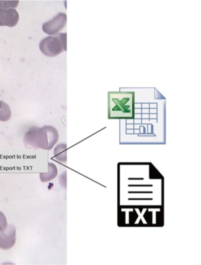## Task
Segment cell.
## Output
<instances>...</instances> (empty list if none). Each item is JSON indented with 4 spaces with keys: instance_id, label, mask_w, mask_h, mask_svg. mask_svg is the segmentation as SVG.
Returning a JSON list of instances; mask_svg holds the SVG:
<instances>
[{
    "instance_id": "obj_1",
    "label": "cell",
    "mask_w": 201,
    "mask_h": 265,
    "mask_svg": "<svg viewBox=\"0 0 201 265\" xmlns=\"http://www.w3.org/2000/svg\"><path fill=\"white\" fill-rule=\"evenodd\" d=\"M135 110L134 92L108 93L109 119H134Z\"/></svg>"
},
{
    "instance_id": "obj_2",
    "label": "cell",
    "mask_w": 201,
    "mask_h": 265,
    "mask_svg": "<svg viewBox=\"0 0 201 265\" xmlns=\"http://www.w3.org/2000/svg\"><path fill=\"white\" fill-rule=\"evenodd\" d=\"M59 140V134L51 126L42 128L32 127L26 132L24 143L26 147L33 150H51Z\"/></svg>"
},
{
    "instance_id": "obj_3",
    "label": "cell",
    "mask_w": 201,
    "mask_h": 265,
    "mask_svg": "<svg viewBox=\"0 0 201 265\" xmlns=\"http://www.w3.org/2000/svg\"><path fill=\"white\" fill-rule=\"evenodd\" d=\"M42 54L48 57H56L67 50V34L60 33L50 36L42 40L39 44Z\"/></svg>"
},
{
    "instance_id": "obj_4",
    "label": "cell",
    "mask_w": 201,
    "mask_h": 265,
    "mask_svg": "<svg viewBox=\"0 0 201 265\" xmlns=\"http://www.w3.org/2000/svg\"><path fill=\"white\" fill-rule=\"evenodd\" d=\"M67 24V15L63 12H60L51 20L42 26V29L45 34L50 36H56L66 27Z\"/></svg>"
},
{
    "instance_id": "obj_5",
    "label": "cell",
    "mask_w": 201,
    "mask_h": 265,
    "mask_svg": "<svg viewBox=\"0 0 201 265\" xmlns=\"http://www.w3.org/2000/svg\"><path fill=\"white\" fill-rule=\"evenodd\" d=\"M17 240L16 228L14 225H8L5 230L0 232V248L7 250L14 246Z\"/></svg>"
},
{
    "instance_id": "obj_6",
    "label": "cell",
    "mask_w": 201,
    "mask_h": 265,
    "mask_svg": "<svg viewBox=\"0 0 201 265\" xmlns=\"http://www.w3.org/2000/svg\"><path fill=\"white\" fill-rule=\"evenodd\" d=\"M19 20V15L17 10L0 8V26L15 27Z\"/></svg>"
},
{
    "instance_id": "obj_7",
    "label": "cell",
    "mask_w": 201,
    "mask_h": 265,
    "mask_svg": "<svg viewBox=\"0 0 201 265\" xmlns=\"http://www.w3.org/2000/svg\"><path fill=\"white\" fill-rule=\"evenodd\" d=\"M48 172L40 174V178L42 182H50L56 178L58 176V168L56 164L49 162L48 164Z\"/></svg>"
},
{
    "instance_id": "obj_8",
    "label": "cell",
    "mask_w": 201,
    "mask_h": 265,
    "mask_svg": "<svg viewBox=\"0 0 201 265\" xmlns=\"http://www.w3.org/2000/svg\"><path fill=\"white\" fill-rule=\"evenodd\" d=\"M67 144H60L57 145L54 150L55 159L61 163H66L67 162Z\"/></svg>"
},
{
    "instance_id": "obj_9",
    "label": "cell",
    "mask_w": 201,
    "mask_h": 265,
    "mask_svg": "<svg viewBox=\"0 0 201 265\" xmlns=\"http://www.w3.org/2000/svg\"><path fill=\"white\" fill-rule=\"evenodd\" d=\"M1 108L0 110V121L8 122L11 118L12 112L10 106L7 103L1 101Z\"/></svg>"
},
{
    "instance_id": "obj_10",
    "label": "cell",
    "mask_w": 201,
    "mask_h": 265,
    "mask_svg": "<svg viewBox=\"0 0 201 265\" xmlns=\"http://www.w3.org/2000/svg\"><path fill=\"white\" fill-rule=\"evenodd\" d=\"M19 1H0V8L15 9L18 7Z\"/></svg>"
},
{
    "instance_id": "obj_11",
    "label": "cell",
    "mask_w": 201,
    "mask_h": 265,
    "mask_svg": "<svg viewBox=\"0 0 201 265\" xmlns=\"http://www.w3.org/2000/svg\"><path fill=\"white\" fill-rule=\"evenodd\" d=\"M8 222L5 215L1 212H0V232L5 230L7 228Z\"/></svg>"
},
{
    "instance_id": "obj_12",
    "label": "cell",
    "mask_w": 201,
    "mask_h": 265,
    "mask_svg": "<svg viewBox=\"0 0 201 265\" xmlns=\"http://www.w3.org/2000/svg\"><path fill=\"white\" fill-rule=\"evenodd\" d=\"M1 106H2L1 101V100H0V110H1Z\"/></svg>"
}]
</instances>
